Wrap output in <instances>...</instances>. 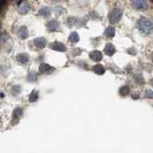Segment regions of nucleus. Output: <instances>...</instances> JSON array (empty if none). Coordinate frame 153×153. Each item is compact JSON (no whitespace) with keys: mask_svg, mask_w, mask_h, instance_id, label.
Segmentation results:
<instances>
[{"mask_svg":"<svg viewBox=\"0 0 153 153\" xmlns=\"http://www.w3.org/2000/svg\"><path fill=\"white\" fill-rule=\"evenodd\" d=\"M133 5L135 6L136 9L138 7V9H144L146 7V4L143 1H137V2H133Z\"/></svg>","mask_w":153,"mask_h":153,"instance_id":"4","label":"nucleus"},{"mask_svg":"<svg viewBox=\"0 0 153 153\" xmlns=\"http://www.w3.org/2000/svg\"><path fill=\"white\" fill-rule=\"evenodd\" d=\"M91 58L94 61H100L102 57V54H100L99 51H94L91 53Z\"/></svg>","mask_w":153,"mask_h":153,"instance_id":"3","label":"nucleus"},{"mask_svg":"<svg viewBox=\"0 0 153 153\" xmlns=\"http://www.w3.org/2000/svg\"><path fill=\"white\" fill-rule=\"evenodd\" d=\"M105 34L108 36V37H112V36L114 35V29L112 28V27H108V28L105 30Z\"/></svg>","mask_w":153,"mask_h":153,"instance_id":"5","label":"nucleus"},{"mask_svg":"<svg viewBox=\"0 0 153 153\" xmlns=\"http://www.w3.org/2000/svg\"><path fill=\"white\" fill-rule=\"evenodd\" d=\"M127 91H128V88H127V87H124L122 90H120V93L122 94H127Z\"/></svg>","mask_w":153,"mask_h":153,"instance_id":"7","label":"nucleus"},{"mask_svg":"<svg viewBox=\"0 0 153 153\" xmlns=\"http://www.w3.org/2000/svg\"><path fill=\"white\" fill-rule=\"evenodd\" d=\"M94 71H97V70H99V74H102V73L103 72H105V70H103V68H102V66H100V65H97V66H96V67H94Z\"/></svg>","mask_w":153,"mask_h":153,"instance_id":"6","label":"nucleus"},{"mask_svg":"<svg viewBox=\"0 0 153 153\" xmlns=\"http://www.w3.org/2000/svg\"><path fill=\"white\" fill-rule=\"evenodd\" d=\"M105 54L106 55H108V56H111V55H112L115 52V49L114 47V45H111V44H108L106 45V47L105 49Z\"/></svg>","mask_w":153,"mask_h":153,"instance_id":"2","label":"nucleus"},{"mask_svg":"<svg viewBox=\"0 0 153 153\" xmlns=\"http://www.w3.org/2000/svg\"><path fill=\"white\" fill-rule=\"evenodd\" d=\"M121 14H122V11L120 10V9L115 8L114 10L111 12V17H109L111 22L115 23V22H117V21H119V19H120V17H121Z\"/></svg>","mask_w":153,"mask_h":153,"instance_id":"1","label":"nucleus"}]
</instances>
